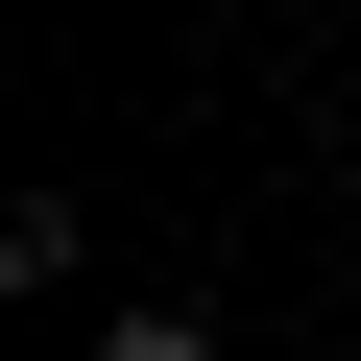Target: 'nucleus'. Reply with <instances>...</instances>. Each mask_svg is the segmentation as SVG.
Segmentation results:
<instances>
[{"label": "nucleus", "mask_w": 361, "mask_h": 361, "mask_svg": "<svg viewBox=\"0 0 361 361\" xmlns=\"http://www.w3.org/2000/svg\"><path fill=\"white\" fill-rule=\"evenodd\" d=\"M97 361H217V337H193V313H121V337H97Z\"/></svg>", "instance_id": "obj_1"}]
</instances>
